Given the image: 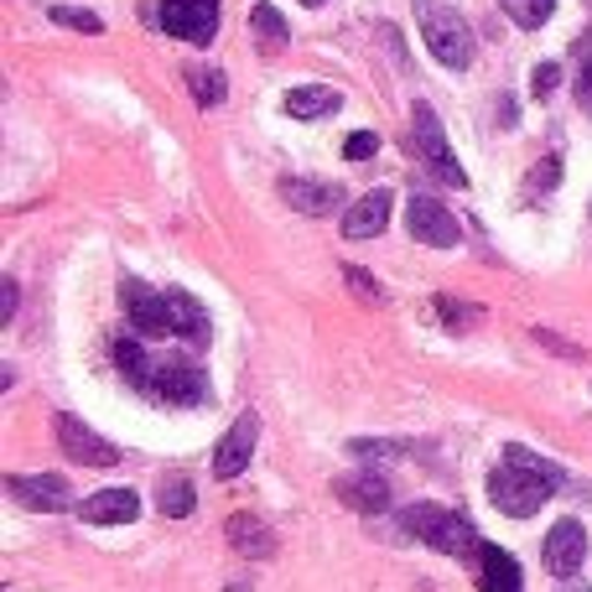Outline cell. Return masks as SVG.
I'll use <instances>...</instances> for the list:
<instances>
[{
  "instance_id": "4",
  "label": "cell",
  "mask_w": 592,
  "mask_h": 592,
  "mask_svg": "<svg viewBox=\"0 0 592 592\" xmlns=\"http://www.w3.org/2000/svg\"><path fill=\"white\" fill-rule=\"evenodd\" d=\"M406 531H411L421 546H432V551H442V556H468V561H478V551H483V540H478L474 525L457 510H442V504H411V510H406Z\"/></svg>"
},
{
  "instance_id": "9",
  "label": "cell",
  "mask_w": 592,
  "mask_h": 592,
  "mask_svg": "<svg viewBox=\"0 0 592 592\" xmlns=\"http://www.w3.org/2000/svg\"><path fill=\"white\" fill-rule=\"evenodd\" d=\"M540 551H546V572L551 577H577L582 561H588V531H582V520H556Z\"/></svg>"
},
{
  "instance_id": "23",
  "label": "cell",
  "mask_w": 592,
  "mask_h": 592,
  "mask_svg": "<svg viewBox=\"0 0 592 592\" xmlns=\"http://www.w3.org/2000/svg\"><path fill=\"white\" fill-rule=\"evenodd\" d=\"M157 504H161V514L187 520V514L197 510V493H193V483H187V478H167V483L157 489Z\"/></svg>"
},
{
  "instance_id": "21",
  "label": "cell",
  "mask_w": 592,
  "mask_h": 592,
  "mask_svg": "<svg viewBox=\"0 0 592 592\" xmlns=\"http://www.w3.org/2000/svg\"><path fill=\"white\" fill-rule=\"evenodd\" d=\"M187 89H193V99L203 110H214V104H224V94H229V79H224L218 68H208V62H193V68H187Z\"/></svg>"
},
{
  "instance_id": "7",
  "label": "cell",
  "mask_w": 592,
  "mask_h": 592,
  "mask_svg": "<svg viewBox=\"0 0 592 592\" xmlns=\"http://www.w3.org/2000/svg\"><path fill=\"white\" fill-rule=\"evenodd\" d=\"M161 26L193 47H208L218 32V0H161Z\"/></svg>"
},
{
  "instance_id": "33",
  "label": "cell",
  "mask_w": 592,
  "mask_h": 592,
  "mask_svg": "<svg viewBox=\"0 0 592 592\" xmlns=\"http://www.w3.org/2000/svg\"><path fill=\"white\" fill-rule=\"evenodd\" d=\"M301 5H328V0H301Z\"/></svg>"
},
{
  "instance_id": "8",
  "label": "cell",
  "mask_w": 592,
  "mask_h": 592,
  "mask_svg": "<svg viewBox=\"0 0 592 592\" xmlns=\"http://www.w3.org/2000/svg\"><path fill=\"white\" fill-rule=\"evenodd\" d=\"M406 229H411V239L432 244V250H453L457 239H463L457 214L453 208H442L436 197H411V208H406Z\"/></svg>"
},
{
  "instance_id": "5",
  "label": "cell",
  "mask_w": 592,
  "mask_h": 592,
  "mask_svg": "<svg viewBox=\"0 0 592 592\" xmlns=\"http://www.w3.org/2000/svg\"><path fill=\"white\" fill-rule=\"evenodd\" d=\"M411 130H415V151L426 157V167H432L442 182H453V187H468V172L457 167V157L447 151V136H442V119H436L432 104H415L411 110Z\"/></svg>"
},
{
  "instance_id": "20",
  "label": "cell",
  "mask_w": 592,
  "mask_h": 592,
  "mask_svg": "<svg viewBox=\"0 0 592 592\" xmlns=\"http://www.w3.org/2000/svg\"><path fill=\"white\" fill-rule=\"evenodd\" d=\"M250 32H255V42L265 47V53H281L286 42H292V26H286V16H281L276 5H250Z\"/></svg>"
},
{
  "instance_id": "17",
  "label": "cell",
  "mask_w": 592,
  "mask_h": 592,
  "mask_svg": "<svg viewBox=\"0 0 592 592\" xmlns=\"http://www.w3.org/2000/svg\"><path fill=\"white\" fill-rule=\"evenodd\" d=\"M474 567H478V588H483V592H525V582H520V567H514V556L499 551V546H483Z\"/></svg>"
},
{
  "instance_id": "11",
  "label": "cell",
  "mask_w": 592,
  "mask_h": 592,
  "mask_svg": "<svg viewBox=\"0 0 592 592\" xmlns=\"http://www.w3.org/2000/svg\"><path fill=\"white\" fill-rule=\"evenodd\" d=\"M255 442H260V415L244 411L235 426H229V436L218 442L214 474H218V478H239L244 468H250V457H255Z\"/></svg>"
},
{
  "instance_id": "32",
  "label": "cell",
  "mask_w": 592,
  "mask_h": 592,
  "mask_svg": "<svg viewBox=\"0 0 592 592\" xmlns=\"http://www.w3.org/2000/svg\"><path fill=\"white\" fill-rule=\"evenodd\" d=\"M11 317H16V281L5 276L0 281V322H11Z\"/></svg>"
},
{
  "instance_id": "15",
  "label": "cell",
  "mask_w": 592,
  "mask_h": 592,
  "mask_svg": "<svg viewBox=\"0 0 592 592\" xmlns=\"http://www.w3.org/2000/svg\"><path fill=\"white\" fill-rule=\"evenodd\" d=\"M390 208H395V197L385 193V187L364 193V197L354 203V208L343 214V235H349V239H375L379 229L390 224Z\"/></svg>"
},
{
  "instance_id": "29",
  "label": "cell",
  "mask_w": 592,
  "mask_h": 592,
  "mask_svg": "<svg viewBox=\"0 0 592 592\" xmlns=\"http://www.w3.org/2000/svg\"><path fill=\"white\" fill-rule=\"evenodd\" d=\"M556 182H561V157H546L540 167L531 172V187H540V193H551Z\"/></svg>"
},
{
  "instance_id": "19",
  "label": "cell",
  "mask_w": 592,
  "mask_h": 592,
  "mask_svg": "<svg viewBox=\"0 0 592 592\" xmlns=\"http://www.w3.org/2000/svg\"><path fill=\"white\" fill-rule=\"evenodd\" d=\"M338 104H343V94H338V89H328V83H301V89H292V94H286V115L322 119V115H333Z\"/></svg>"
},
{
  "instance_id": "25",
  "label": "cell",
  "mask_w": 592,
  "mask_h": 592,
  "mask_svg": "<svg viewBox=\"0 0 592 592\" xmlns=\"http://www.w3.org/2000/svg\"><path fill=\"white\" fill-rule=\"evenodd\" d=\"M436 312H442L447 328H474L478 322V307H463V301H453V296H436Z\"/></svg>"
},
{
  "instance_id": "30",
  "label": "cell",
  "mask_w": 592,
  "mask_h": 592,
  "mask_svg": "<svg viewBox=\"0 0 592 592\" xmlns=\"http://www.w3.org/2000/svg\"><path fill=\"white\" fill-rule=\"evenodd\" d=\"M556 83H561V68H556V62H535V73H531V89H535V94L546 99Z\"/></svg>"
},
{
  "instance_id": "16",
  "label": "cell",
  "mask_w": 592,
  "mask_h": 592,
  "mask_svg": "<svg viewBox=\"0 0 592 592\" xmlns=\"http://www.w3.org/2000/svg\"><path fill=\"white\" fill-rule=\"evenodd\" d=\"M79 514L89 525H130L140 514V499L130 489H104V493H89L79 504Z\"/></svg>"
},
{
  "instance_id": "1",
  "label": "cell",
  "mask_w": 592,
  "mask_h": 592,
  "mask_svg": "<svg viewBox=\"0 0 592 592\" xmlns=\"http://www.w3.org/2000/svg\"><path fill=\"white\" fill-rule=\"evenodd\" d=\"M115 358H119V369L130 375V385H140V390L157 395V400H172V406H197V400H208V375L197 369L193 358L151 354L136 338H119Z\"/></svg>"
},
{
  "instance_id": "13",
  "label": "cell",
  "mask_w": 592,
  "mask_h": 592,
  "mask_svg": "<svg viewBox=\"0 0 592 592\" xmlns=\"http://www.w3.org/2000/svg\"><path fill=\"white\" fill-rule=\"evenodd\" d=\"M333 493L349 504V510H358V514H379L385 504H390V483L375 474V468H358V474H343L333 483Z\"/></svg>"
},
{
  "instance_id": "10",
  "label": "cell",
  "mask_w": 592,
  "mask_h": 592,
  "mask_svg": "<svg viewBox=\"0 0 592 592\" xmlns=\"http://www.w3.org/2000/svg\"><path fill=\"white\" fill-rule=\"evenodd\" d=\"M58 447L73 463H83V468H115L119 453L115 442H104V436H94L89 426H83L79 415H58Z\"/></svg>"
},
{
  "instance_id": "26",
  "label": "cell",
  "mask_w": 592,
  "mask_h": 592,
  "mask_svg": "<svg viewBox=\"0 0 592 592\" xmlns=\"http://www.w3.org/2000/svg\"><path fill=\"white\" fill-rule=\"evenodd\" d=\"M343 281H349V292L364 296V301H379V296H385L379 292V281L369 276V271H358V265H343Z\"/></svg>"
},
{
  "instance_id": "2",
  "label": "cell",
  "mask_w": 592,
  "mask_h": 592,
  "mask_svg": "<svg viewBox=\"0 0 592 592\" xmlns=\"http://www.w3.org/2000/svg\"><path fill=\"white\" fill-rule=\"evenodd\" d=\"M556 489H561V468H556L551 457L531 453V447H504V463L489 474L493 510H504L510 520L535 514Z\"/></svg>"
},
{
  "instance_id": "28",
  "label": "cell",
  "mask_w": 592,
  "mask_h": 592,
  "mask_svg": "<svg viewBox=\"0 0 592 592\" xmlns=\"http://www.w3.org/2000/svg\"><path fill=\"white\" fill-rule=\"evenodd\" d=\"M349 453H354V457H369V463H385V457H400V453H406V442H354Z\"/></svg>"
},
{
  "instance_id": "31",
  "label": "cell",
  "mask_w": 592,
  "mask_h": 592,
  "mask_svg": "<svg viewBox=\"0 0 592 592\" xmlns=\"http://www.w3.org/2000/svg\"><path fill=\"white\" fill-rule=\"evenodd\" d=\"M577 104L592 115V58H582V68H577Z\"/></svg>"
},
{
  "instance_id": "14",
  "label": "cell",
  "mask_w": 592,
  "mask_h": 592,
  "mask_svg": "<svg viewBox=\"0 0 592 592\" xmlns=\"http://www.w3.org/2000/svg\"><path fill=\"white\" fill-rule=\"evenodd\" d=\"M281 197L292 203L296 214H307V218H328L343 208V187L338 182H312V178H292L286 187H281Z\"/></svg>"
},
{
  "instance_id": "27",
  "label": "cell",
  "mask_w": 592,
  "mask_h": 592,
  "mask_svg": "<svg viewBox=\"0 0 592 592\" xmlns=\"http://www.w3.org/2000/svg\"><path fill=\"white\" fill-rule=\"evenodd\" d=\"M375 151H379V136H375V130H354V136L343 140V157H349V161H369Z\"/></svg>"
},
{
  "instance_id": "18",
  "label": "cell",
  "mask_w": 592,
  "mask_h": 592,
  "mask_svg": "<svg viewBox=\"0 0 592 592\" xmlns=\"http://www.w3.org/2000/svg\"><path fill=\"white\" fill-rule=\"evenodd\" d=\"M224 535H229V546H235L239 556H271L276 551V531H271L260 514H235V520L224 525Z\"/></svg>"
},
{
  "instance_id": "22",
  "label": "cell",
  "mask_w": 592,
  "mask_h": 592,
  "mask_svg": "<svg viewBox=\"0 0 592 592\" xmlns=\"http://www.w3.org/2000/svg\"><path fill=\"white\" fill-rule=\"evenodd\" d=\"M499 11H504L514 26L535 32V26H546V21L556 16V0H499Z\"/></svg>"
},
{
  "instance_id": "6",
  "label": "cell",
  "mask_w": 592,
  "mask_h": 592,
  "mask_svg": "<svg viewBox=\"0 0 592 592\" xmlns=\"http://www.w3.org/2000/svg\"><path fill=\"white\" fill-rule=\"evenodd\" d=\"M119 301H125V317L136 322V333L146 338H172V296L151 292L146 281H119Z\"/></svg>"
},
{
  "instance_id": "12",
  "label": "cell",
  "mask_w": 592,
  "mask_h": 592,
  "mask_svg": "<svg viewBox=\"0 0 592 592\" xmlns=\"http://www.w3.org/2000/svg\"><path fill=\"white\" fill-rule=\"evenodd\" d=\"M5 493L26 504V510H68L73 504V489H68V478L47 474V478H5Z\"/></svg>"
},
{
  "instance_id": "24",
  "label": "cell",
  "mask_w": 592,
  "mask_h": 592,
  "mask_svg": "<svg viewBox=\"0 0 592 592\" xmlns=\"http://www.w3.org/2000/svg\"><path fill=\"white\" fill-rule=\"evenodd\" d=\"M47 16L58 21V26H68V32H83V37H99V32H104V21H99L94 11H79V5H53Z\"/></svg>"
},
{
  "instance_id": "3",
  "label": "cell",
  "mask_w": 592,
  "mask_h": 592,
  "mask_svg": "<svg viewBox=\"0 0 592 592\" xmlns=\"http://www.w3.org/2000/svg\"><path fill=\"white\" fill-rule=\"evenodd\" d=\"M415 21H421V37H426V47H432V58L442 62V68H474V26L457 16L453 5H442V0H421L415 5Z\"/></svg>"
}]
</instances>
